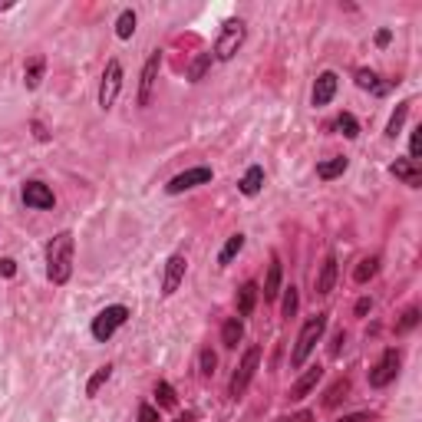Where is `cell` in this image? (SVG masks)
Segmentation results:
<instances>
[{
  "label": "cell",
  "mask_w": 422,
  "mask_h": 422,
  "mask_svg": "<svg viewBox=\"0 0 422 422\" xmlns=\"http://www.w3.org/2000/svg\"><path fill=\"white\" fill-rule=\"evenodd\" d=\"M73 234L69 231H60L53 234L50 244H46V277L53 284H66L73 277Z\"/></svg>",
  "instance_id": "1"
},
{
  "label": "cell",
  "mask_w": 422,
  "mask_h": 422,
  "mask_svg": "<svg viewBox=\"0 0 422 422\" xmlns=\"http://www.w3.org/2000/svg\"><path fill=\"white\" fill-rule=\"evenodd\" d=\"M323 330H327V313H317V317H311L307 323H303L301 336H297V343H293V353H291V366H293V370H301L303 363H307V356H311L313 346L320 343Z\"/></svg>",
  "instance_id": "2"
},
{
  "label": "cell",
  "mask_w": 422,
  "mask_h": 422,
  "mask_svg": "<svg viewBox=\"0 0 422 422\" xmlns=\"http://www.w3.org/2000/svg\"><path fill=\"white\" fill-rule=\"evenodd\" d=\"M244 36H248V26H244V20H238V17L224 20L221 34H218V40H215V56H218V60H231L234 53L241 50Z\"/></svg>",
  "instance_id": "3"
},
{
  "label": "cell",
  "mask_w": 422,
  "mask_h": 422,
  "mask_svg": "<svg viewBox=\"0 0 422 422\" xmlns=\"http://www.w3.org/2000/svg\"><path fill=\"white\" fill-rule=\"evenodd\" d=\"M129 320V307L126 303H112V307H106V311H99L93 317V327H89V333H93V340H99V343H106L116 330L122 327Z\"/></svg>",
  "instance_id": "4"
},
{
  "label": "cell",
  "mask_w": 422,
  "mask_h": 422,
  "mask_svg": "<svg viewBox=\"0 0 422 422\" xmlns=\"http://www.w3.org/2000/svg\"><path fill=\"white\" fill-rule=\"evenodd\" d=\"M258 363H261V350L258 346H248V353L241 356V363H238V370H234L231 383H228V396L238 399L248 393L251 379H254V373H258Z\"/></svg>",
  "instance_id": "5"
},
{
  "label": "cell",
  "mask_w": 422,
  "mask_h": 422,
  "mask_svg": "<svg viewBox=\"0 0 422 422\" xmlns=\"http://www.w3.org/2000/svg\"><path fill=\"white\" fill-rule=\"evenodd\" d=\"M399 363H403V353H399L396 346H389L386 353L379 356V363L370 370V386L373 389H383V386H389L393 379L399 376Z\"/></svg>",
  "instance_id": "6"
},
{
  "label": "cell",
  "mask_w": 422,
  "mask_h": 422,
  "mask_svg": "<svg viewBox=\"0 0 422 422\" xmlns=\"http://www.w3.org/2000/svg\"><path fill=\"white\" fill-rule=\"evenodd\" d=\"M122 89V63L109 60L103 69V83H99V109H112V103L119 99Z\"/></svg>",
  "instance_id": "7"
},
{
  "label": "cell",
  "mask_w": 422,
  "mask_h": 422,
  "mask_svg": "<svg viewBox=\"0 0 422 422\" xmlns=\"http://www.w3.org/2000/svg\"><path fill=\"white\" fill-rule=\"evenodd\" d=\"M208 181H211V169H208V165H199V169H189V172L175 175V179L165 185V191H169V195H181V191L199 189V185H208Z\"/></svg>",
  "instance_id": "8"
},
{
  "label": "cell",
  "mask_w": 422,
  "mask_h": 422,
  "mask_svg": "<svg viewBox=\"0 0 422 422\" xmlns=\"http://www.w3.org/2000/svg\"><path fill=\"white\" fill-rule=\"evenodd\" d=\"M159 66H162V53H152L142 66V79H139V106H149L152 103V89H156V79H159Z\"/></svg>",
  "instance_id": "9"
},
{
  "label": "cell",
  "mask_w": 422,
  "mask_h": 422,
  "mask_svg": "<svg viewBox=\"0 0 422 422\" xmlns=\"http://www.w3.org/2000/svg\"><path fill=\"white\" fill-rule=\"evenodd\" d=\"M185 267H189L185 254H172V258L165 261V274H162V293L165 297H172V293L179 291V284L185 281Z\"/></svg>",
  "instance_id": "10"
},
{
  "label": "cell",
  "mask_w": 422,
  "mask_h": 422,
  "mask_svg": "<svg viewBox=\"0 0 422 422\" xmlns=\"http://www.w3.org/2000/svg\"><path fill=\"white\" fill-rule=\"evenodd\" d=\"M24 205L26 208H40V211H46V208H53V191L50 185H44V181H24Z\"/></svg>",
  "instance_id": "11"
},
{
  "label": "cell",
  "mask_w": 422,
  "mask_h": 422,
  "mask_svg": "<svg viewBox=\"0 0 422 422\" xmlns=\"http://www.w3.org/2000/svg\"><path fill=\"white\" fill-rule=\"evenodd\" d=\"M336 86H340V79H336V73L333 69H327V73H320L317 76V83H313V106H330V99L336 96Z\"/></svg>",
  "instance_id": "12"
},
{
  "label": "cell",
  "mask_w": 422,
  "mask_h": 422,
  "mask_svg": "<svg viewBox=\"0 0 422 422\" xmlns=\"http://www.w3.org/2000/svg\"><path fill=\"white\" fill-rule=\"evenodd\" d=\"M356 86L373 93V96H386L389 89H393V83H386V79L379 76V73H373V69H356Z\"/></svg>",
  "instance_id": "13"
},
{
  "label": "cell",
  "mask_w": 422,
  "mask_h": 422,
  "mask_svg": "<svg viewBox=\"0 0 422 422\" xmlns=\"http://www.w3.org/2000/svg\"><path fill=\"white\" fill-rule=\"evenodd\" d=\"M333 284H336V258L327 254L323 264H320V274H317V293L320 297H327V293L333 291Z\"/></svg>",
  "instance_id": "14"
},
{
  "label": "cell",
  "mask_w": 422,
  "mask_h": 422,
  "mask_svg": "<svg viewBox=\"0 0 422 422\" xmlns=\"http://www.w3.org/2000/svg\"><path fill=\"white\" fill-rule=\"evenodd\" d=\"M389 172L396 175V179H403L409 189H419L422 175H419V169H416V162H409V159H396V162L389 165Z\"/></svg>",
  "instance_id": "15"
},
{
  "label": "cell",
  "mask_w": 422,
  "mask_h": 422,
  "mask_svg": "<svg viewBox=\"0 0 422 422\" xmlns=\"http://www.w3.org/2000/svg\"><path fill=\"white\" fill-rule=\"evenodd\" d=\"M320 376H323V370H320V366H311V370L303 373V376L291 386V393H287V396H291V399H303V396H307V393H311V389L320 383Z\"/></svg>",
  "instance_id": "16"
},
{
  "label": "cell",
  "mask_w": 422,
  "mask_h": 422,
  "mask_svg": "<svg viewBox=\"0 0 422 422\" xmlns=\"http://www.w3.org/2000/svg\"><path fill=\"white\" fill-rule=\"evenodd\" d=\"M277 293H281V261L271 258V264H267V277H264V301H274Z\"/></svg>",
  "instance_id": "17"
},
{
  "label": "cell",
  "mask_w": 422,
  "mask_h": 422,
  "mask_svg": "<svg viewBox=\"0 0 422 422\" xmlns=\"http://www.w3.org/2000/svg\"><path fill=\"white\" fill-rule=\"evenodd\" d=\"M261 185H264V169H261V165H251L248 172H244V179L238 181V189H241L248 199H251V195H258Z\"/></svg>",
  "instance_id": "18"
},
{
  "label": "cell",
  "mask_w": 422,
  "mask_h": 422,
  "mask_svg": "<svg viewBox=\"0 0 422 422\" xmlns=\"http://www.w3.org/2000/svg\"><path fill=\"white\" fill-rule=\"evenodd\" d=\"M241 336H244V323H241V317L224 320V327H221V343L228 346V350H234V346L241 343Z\"/></svg>",
  "instance_id": "19"
},
{
  "label": "cell",
  "mask_w": 422,
  "mask_h": 422,
  "mask_svg": "<svg viewBox=\"0 0 422 422\" xmlns=\"http://www.w3.org/2000/svg\"><path fill=\"white\" fill-rule=\"evenodd\" d=\"M346 165H350V159H343V156L327 159V162H320V165H317V179H323V181L336 179V175H343V172H346Z\"/></svg>",
  "instance_id": "20"
},
{
  "label": "cell",
  "mask_w": 422,
  "mask_h": 422,
  "mask_svg": "<svg viewBox=\"0 0 422 422\" xmlns=\"http://www.w3.org/2000/svg\"><path fill=\"white\" fill-rule=\"evenodd\" d=\"M258 284H244L241 291H238V313H241V317H251V311H254V303H258Z\"/></svg>",
  "instance_id": "21"
},
{
  "label": "cell",
  "mask_w": 422,
  "mask_h": 422,
  "mask_svg": "<svg viewBox=\"0 0 422 422\" xmlns=\"http://www.w3.org/2000/svg\"><path fill=\"white\" fill-rule=\"evenodd\" d=\"M333 129L340 132L343 139H356L360 136V122H356L353 112H340V116L333 119Z\"/></svg>",
  "instance_id": "22"
},
{
  "label": "cell",
  "mask_w": 422,
  "mask_h": 422,
  "mask_svg": "<svg viewBox=\"0 0 422 422\" xmlns=\"http://www.w3.org/2000/svg\"><path fill=\"white\" fill-rule=\"evenodd\" d=\"M44 69H46L44 56H34V60L26 63V69H24V83H26V89H36V86H40V79H44Z\"/></svg>",
  "instance_id": "23"
},
{
  "label": "cell",
  "mask_w": 422,
  "mask_h": 422,
  "mask_svg": "<svg viewBox=\"0 0 422 422\" xmlns=\"http://www.w3.org/2000/svg\"><path fill=\"white\" fill-rule=\"evenodd\" d=\"M241 248H244V234H231L228 241H224V248H221V254H218V264H231L238 254H241Z\"/></svg>",
  "instance_id": "24"
},
{
  "label": "cell",
  "mask_w": 422,
  "mask_h": 422,
  "mask_svg": "<svg viewBox=\"0 0 422 422\" xmlns=\"http://www.w3.org/2000/svg\"><path fill=\"white\" fill-rule=\"evenodd\" d=\"M136 24H139L136 10H122L119 20H116V36H119V40H129V36L136 34Z\"/></svg>",
  "instance_id": "25"
},
{
  "label": "cell",
  "mask_w": 422,
  "mask_h": 422,
  "mask_svg": "<svg viewBox=\"0 0 422 422\" xmlns=\"http://www.w3.org/2000/svg\"><path fill=\"white\" fill-rule=\"evenodd\" d=\"M406 116H409V103H399L396 109H393V116H389V122H386V136H389V139H396V136H399V129H403Z\"/></svg>",
  "instance_id": "26"
},
{
  "label": "cell",
  "mask_w": 422,
  "mask_h": 422,
  "mask_svg": "<svg viewBox=\"0 0 422 422\" xmlns=\"http://www.w3.org/2000/svg\"><path fill=\"white\" fill-rule=\"evenodd\" d=\"M376 271H379V258H363L353 271V281L356 284H366L370 277H376Z\"/></svg>",
  "instance_id": "27"
},
{
  "label": "cell",
  "mask_w": 422,
  "mask_h": 422,
  "mask_svg": "<svg viewBox=\"0 0 422 422\" xmlns=\"http://www.w3.org/2000/svg\"><path fill=\"white\" fill-rule=\"evenodd\" d=\"M346 393H350V379H336L333 386L327 389V396H323V406H327V409H333L340 399H346Z\"/></svg>",
  "instance_id": "28"
},
{
  "label": "cell",
  "mask_w": 422,
  "mask_h": 422,
  "mask_svg": "<svg viewBox=\"0 0 422 422\" xmlns=\"http://www.w3.org/2000/svg\"><path fill=\"white\" fill-rule=\"evenodd\" d=\"M156 399H159L162 409H175V403H179V399H175V389L169 386L165 379H159V383H156Z\"/></svg>",
  "instance_id": "29"
},
{
  "label": "cell",
  "mask_w": 422,
  "mask_h": 422,
  "mask_svg": "<svg viewBox=\"0 0 422 422\" xmlns=\"http://www.w3.org/2000/svg\"><path fill=\"white\" fill-rule=\"evenodd\" d=\"M109 376H112V366H99V370L93 373V379L86 383V396H96V393L103 389V383H109Z\"/></svg>",
  "instance_id": "30"
},
{
  "label": "cell",
  "mask_w": 422,
  "mask_h": 422,
  "mask_svg": "<svg viewBox=\"0 0 422 422\" xmlns=\"http://www.w3.org/2000/svg\"><path fill=\"white\" fill-rule=\"evenodd\" d=\"M208 66H211V53H201L199 60L189 66V79H191V83H199V79L205 76V69H208Z\"/></svg>",
  "instance_id": "31"
},
{
  "label": "cell",
  "mask_w": 422,
  "mask_h": 422,
  "mask_svg": "<svg viewBox=\"0 0 422 422\" xmlns=\"http://www.w3.org/2000/svg\"><path fill=\"white\" fill-rule=\"evenodd\" d=\"M416 323H419V311H416V307H409V311L403 313V320L396 323V333H409Z\"/></svg>",
  "instance_id": "32"
},
{
  "label": "cell",
  "mask_w": 422,
  "mask_h": 422,
  "mask_svg": "<svg viewBox=\"0 0 422 422\" xmlns=\"http://www.w3.org/2000/svg\"><path fill=\"white\" fill-rule=\"evenodd\" d=\"M419 156H422V126L413 129V136H409V162H419Z\"/></svg>",
  "instance_id": "33"
},
{
  "label": "cell",
  "mask_w": 422,
  "mask_h": 422,
  "mask_svg": "<svg viewBox=\"0 0 422 422\" xmlns=\"http://www.w3.org/2000/svg\"><path fill=\"white\" fill-rule=\"evenodd\" d=\"M201 373H205V376H211V373H215V366H218V356L211 353V350H201Z\"/></svg>",
  "instance_id": "34"
},
{
  "label": "cell",
  "mask_w": 422,
  "mask_h": 422,
  "mask_svg": "<svg viewBox=\"0 0 422 422\" xmlns=\"http://www.w3.org/2000/svg\"><path fill=\"white\" fill-rule=\"evenodd\" d=\"M297 313V287H287L284 293V317H293Z\"/></svg>",
  "instance_id": "35"
},
{
  "label": "cell",
  "mask_w": 422,
  "mask_h": 422,
  "mask_svg": "<svg viewBox=\"0 0 422 422\" xmlns=\"http://www.w3.org/2000/svg\"><path fill=\"white\" fill-rule=\"evenodd\" d=\"M139 422H159V413L149 403H142L139 406Z\"/></svg>",
  "instance_id": "36"
},
{
  "label": "cell",
  "mask_w": 422,
  "mask_h": 422,
  "mask_svg": "<svg viewBox=\"0 0 422 422\" xmlns=\"http://www.w3.org/2000/svg\"><path fill=\"white\" fill-rule=\"evenodd\" d=\"M0 274H4V277H14V274H17V261L4 258V261H0Z\"/></svg>",
  "instance_id": "37"
},
{
  "label": "cell",
  "mask_w": 422,
  "mask_h": 422,
  "mask_svg": "<svg viewBox=\"0 0 422 422\" xmlns=\"http://www.w3.org/2000/svg\"><path fill=\"white\" fill-rule=\"evenodd\" d=\"M336 422H373V413H353V416H343Z\"/></svg>",
  "instance_id": "38"
},
{
  "label": "cell",
  "mask_w": 422,
  "mask_h": 422,
  "mask_svg": "<svg viewBox=\"0 0 422 422\" xmlns=\"http://www.w3.org/2000/svg\"><path fill=\"white\" fill-rule=\"evenodd\" d=\"M370 307H373V301H370V297H363V301H356V317H363V313H370Z\"/></svg>",
  "instance_id": "39"
},
{
  "label": "cell",
  "mask_w": 422,
  "mask_h": 422,
  "mask_svg": "<svg viewBox=\"0 0 422 422\" xmlns=\"http://www.w3.org/2000/svg\"><path fill=\"white\" fill-rule=\"evenodd\" d=\"M311 419H313L311 413H297V416H284L281 422H311Z\"/></svg>",
  "instance_id": "40"
},
{
  "label": "cell",
  "mask_w": 422,
  "mask_h": 422,
  "mask_svg": "<svg viewBox=\"0 0 422 422\" xmlns=\"http://www.w3.org/2000/svg\"><path fill=\"white\" fill-rule=\"evenodd\" d=\"M389 40H393V34H389V30H379V34H376V44L379 46H386Z\"/></svg>",
  "instance_id": "41"
},
{
  "label": "cell",
  "mask_w": 422,
  "mask_h": 422,
  "mask_svg": "<svg viewBox=\"0 0 422 422\" xmlns=\"http://www.w3.org/2000/svg\"><path fill=\"white\" fill-rule=\"evenodd\" d=\"M34 132H36V139H40V142H46V139H50V132H46L40 122H34Z\"/></svg>",
  "instance_id": "42"
},
{
  "label": "cell",
  "mask_w": 422,
  "mask_h": 422,
  "mask_svg": "<svg viewBox=\"0 0 422 422\" xmlns=\"http://www.w3.org/2000/svg\"><path fill=\"white\" fill-rule=\"evenodd\" d=\"M340 343H343V330H340V333L333 336V346H330V353H333V356L340 353Z\"/></svg>",
  "instance_id": "43"
},
{
  "label": "cell",
  "mask_w": 422,
  "mask_h": 422,
  "mask_svg": "<svg viewBox=\"0 0 422 422\" xmlns=\"http://www.w3.org/2000/svg\"><path fill=\"white\" fill-rule=\"evenodd\" d=\"M175 422H195V416H191V413H185V416H179Z\"/></svg>",
  "instance_id": "44"
},
{
  "label": "cell",
  "mask_w": 422,
  "mask_h": 422,
  "mask_svg": "<svg viewBox=\"0 0 422 422\" xmlns=\"http://www.w3.org/2000/svg\"><path fill=\"white\" fill-rule=\"evenodd\" d=\"M10 7H14L10 0H0V14H4V10H10Z\"/></svg>",
  "instance_id": "45"
}]
</instances>
